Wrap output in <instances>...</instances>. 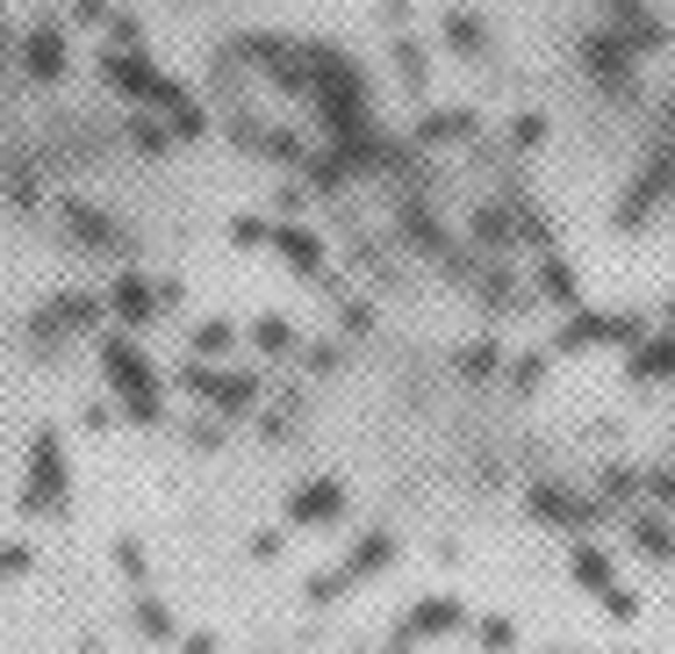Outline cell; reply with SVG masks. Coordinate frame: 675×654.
Wrapping results in <instances>:
<instances>
[{
    "mask_svg": "<svg viewBox=\"0 0 675 654\" xmlns=\"http://www.w3.org/2000/svg\"><path fill=\"white\" fill-rule=\"evenodd\" d=\"M223 137L266 165L273 245L345 288V324L453 339L554 281V188L474 87L331 29H238L209 58Z\"/></svg>",
    "mask_w": 675,
    "mask_h": 654,
    "instance_id": "6da1fadb",
    "label": "cell"
},
{
    "mask_svg": "<svg viewBox=\"0 0 675 654\" xmlns=\"http://www.w3.org/2000/svg\"><path fill=\"white\" fill-rule=\"evenodd\" d=\"M453 29L554 202L675 260V0H453Z\"/></svg>",
    "mask_w": 675,
    "mask_h": 654,
    "instance_id": "7a4b0ae2",
    "label": "cell"
}]
</instances>
